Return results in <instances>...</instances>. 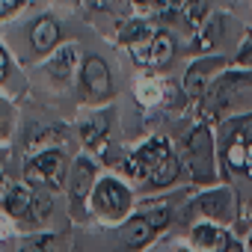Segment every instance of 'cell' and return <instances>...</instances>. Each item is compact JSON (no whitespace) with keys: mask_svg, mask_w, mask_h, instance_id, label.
<instances>
[{"mask_svg":"<svg viewBox=\"0 0 252 252\" xmlns=\"http://www.w3.org/2000/svg\"><path fill=\"white\" fill-rule=\"evenodd\" d=\"M181 163L190 172V178L199 184H208L214 178V137L208 128H196L190 134L184 155H181Z\"/></svg>","mask_w":252,"mask_h":252,"instance_id":"obj_1","label":"cell"},{"mask_svg":"<svg viewBox=\"0 0 252 252\" xmlns=\"http://www.w3.org/2000/svg\"><path fill=\"white\" fill-rule=\"evenodd\" d=\"M131 54L140 65H152V68H163L172 57H175V45L169 39V33H146L143 39H137L131 45Z\"/></svg>","mask_w":252,"mask_h":252,"instance_id":"obj_2","label":"cell"},{"mask_svg":"<svg viewBox=\"0 0 252 252\" xmlns=\"http://www.w3.org/2000/svg\"><path fill=\"white\" fill-rule=\"evenodd\" d=\"M63 169H65V158L60 152H42L27 163L24 175L36 187H63Z\"/></svg>","mask_w":252,"mask_h":252,"instance_id":"obj_3","label":"cell"},{"mask_svg":"<svg viewBox=\"0 0 252 252\" xmlns=\"http://www.w3.org/2000/svg\"><path fill=\"white\" fill-rule=\"evenodd\" d=\"M83 92L89 101H104L113 92V80H110V68L101 57H86L83 63Z\"/></svg>","mask_w":252,"mask_h":252,"instance_id":"obj_4","label":"cell"},{"mask_svg":"<svg viewBox=\"0 0 252 252\" xmlns=\"http://www.w3.org/2000/svg\"><path fill=\"white\" fill-rule=\"evenodd\" d=\"M92 202H95V208H98L104 217H122L125 211H128V205H131V196H128V190H125L119 181L107 178V181H101V184L95 187Z\"/></svg>","mask_w":252,"mask_h":252,"instance_id":"obj_5","label":"cell"},{"mask_svg":"<svg viewBox=\"0 0 252 252\" xmlns=\"http://www.w3.org/2000/svg\"><path fill=\"white\" fill-rule=\"evenodd\" d=\"M166 158H172V152H169V143L166 140H160V137H155V140H149L140 152H137V158L128 163V172L131 175H137V178H146L155 166H160Z\"/></svg>","mask_w":252,"mask_h":252,"instance_id":"obj_6","label":"cell"},{"mask_svg":"<svg viewBox=\"0 0 252 252\" xmlns=\"http://www.w3.org/2000/svg\"><path fill=\"white\" fill-rule=\"evenodd\" d=\"M222 65H225V60H199V63H193L190 71H187V77H184V92H187L190 98H202V95L208 92L211 74H214L217 68H222Z\"/></svg>","mask_w":252,"mask_h":252,"instance_id":"obj_7","label":"cell"},{"mask_svg":"<svg viewBox=\"0 0 252 252\" xmlns=\"http://www.w3.org/2000/svg\"><path fill=\"white\" fill-rule=\"evenodd\" d=\"M231 205H234V199H231L228 190H214V193H208L196 202V208L202 214L214 217V220H231Z\"/></svg>","mask_w":252,"mask_h":252,"instance_id":"obj_8","label":"cell"},{"mask_svg":"<svg viewBox=\"0 0 252 252\" xmlns=\"http://www.w3.org/2000/svg\"><path fill=\"white\" fill-rule=\"evenodd\" d=\"M193 243L202 249V252H228L231 249V240L225 231L214 228V225H196L193 228Z\"/></svg>","mask_w":252,"mask_h":252,"instance_id":"obj_9","label":"cell"},{"mask_svg":"<svg viewBox=\"0 0 252 252\" xmlns=\"http://www.w3.org/2000/svg\"><path fill=\"white\" fill-rule=\"evenodd\" d=\"M155 225L149 222V217L143 214V217H134L131 222H125V228H122V240L128 243V246H143V243H149L152 237H155Z\"/></svg>","mask_w":252,"mask_h":252,"instance_id":"obj_10","label":"cell"},{"mask_svg":"<svg viewBox=\"0 0 252 252\" xmlns=\"http://www.w3.org/2000/svg\"><path fill=\"white\" fill-rule=\"evenodd\" d=\"M54 45H60V27H57V21L54 18H39L36 24H33V48L39 51V54H45V51H51Z\"/></svg>","mask_w":252,"mask_h":252,"instance_id":"obj_11","label":"cell"},{"mask_svg":"<svg viewBox=\"0 0 252 252\" xmlns=\"http://www.w3.org/2000/svg\"><path fill=\"white\" fill-rule=\"evenodd\" d=\"M92 175H95V166H92L86 158H80V160L74 163V175H71V199H74L77 208L83 205V199H86V193H89Z\"/></svg>","mask_w":252,"mask_h":252,"instance_id":"obj_12","label":"cell"},{"mask_svg":"<svg viewBox=\"0 0 252 252\" xmlns=\"http://www.w3.org/2000/svg\"><path fill=\"white\" fill-rule=\"evenodd\" d=\"M3 205H6V211H9V214L24 217V214L33 208V196H30V190H27V187H9V193L3 196Z\"/></svg>","mask_w":252,"mask_h":252,"instance_id":"obj_13","label":"cell"},{"mask_svg":"<svg viewBox=\"0 0 252 252\" xmlns=\"http://www.w3.org/2000/svg\"><path fill=\"white\" fill-rule=\"evenodd\" d=\"M107 128H110L107 113H98V116H92V119L83 125V128H80V137H83V143H86V146H95V143H101V140H104Z\"/></svg>","mask_w":252,"mask_h":252,"instance_id":"obj_14","label":"cell"},{"mask_svg":"<svg viewBox=\"0 0 252 252\" xmlns=\"http://www.w3.org/2000/svg\"><path fill=\"white\" fill-rule=\"evenodd\" d=\"M74 57H77V54H74L71 45L60 48V54H57V57L51 60V65H48L51 74H54L57 80H68V77H71V68H74Z\"/></svg>","mask_w":252,"mask_h":252,"instance_id":"obj_15","label":"cell"},{"mask_svg":"<svg viewBox=\"0 0 252 252\" xmlns=\"http://www.w3.org/2000/svg\"><path fill=\"white\" fill-rule=\"evenodd\" d=\"M178 178V160L175 158H166L160 166H155L149 175H146V181L152 184V187H166V184H172Z\"/></svg>","mask_w":252,"mask_h":252,"instance_id":"obj_16","label":"cell"},{"mask_svg":"<svg viewBox=\"0 0 252 252\" xmlns=\"http://www.w3.org/2000/svg\"><path fill=\"white\" fill-rule=\"evenodd\" d=\"M63 140V128L57 125H42V128H33L27 137V149H39L42 143H60Z\"/></svg>","mask_w":252,"mask_h":252,"instance_id":"obj_17","label":"cell"},{"mask_svg":"<svg viewBox=\"0 0 252 252\" xmlns=\"http://www.w3.org/2000/svg\"><path fill=\"white\" fill-rule=\"evenodd\" d=\"M21 252H57V240L54 234H42V237H33L21 246Z\"/></svg>","mask_w":252,"mask_h":252,"instance_id":"obj_18","label":"cell"},{"mask_svg":"<svg viewBox=\"0 0 252 252\" xmlns=\"http://www.w3.org/2000/svg\"><path fill=\"white\" fill-rule=\"evenodd\" d=\"M184 9H187V21L193 27H199L205 21V15H208V0H187Z\"/></svg>","mask_w":252,"mask_h":252,"instance_id":"obj_19","label":"cell"},{"mask_svg":"<svg viewBox=\"0 0 252 252\" xmlns=\"http://www.w3.org/2000/svg\"><path fill=\"white\" fill-rule=\"evenodd\" d=\"M146 33H149V27H146L143 21H131L128 27L119 33V42H122V45H134V42H137V39H143Z\"/></svg>","mask_w":252,"mask_h":252,"instance_id":"obj_20","label":"cell"},{"mask_svg":"<svg viewBox=\"0 0 252 252\" xmlns=\"http://www.w3.org/2000/svg\"><path fill=\"white\" fill-rule=\"evenodd\" d=\"M86 6H92V9H107V12H119V15H125V12H128V6H131V0H86Z\"/></svg>","mask_w":252,"mask_h":252,"instance_id":"obj_21","label":"cell"},{"mask_svg":"<svg viewBox=\"0 0 252 252\" xmlns=\"http://www.w3.org/2000/svg\"><path fill=\"white\" fill-rule=\"evenodd\" d=\"M30 211H33V220L48 217V214H51V196H48V193H45V196H42V193L33 196V208H30Z\"/></svg>","mask_w":252,"mask_h":252,"instance_id":"obj_22","label":"cell"},{"mask_svg":"<svg viewBox=\"0 0 252 252\" xmlns=\"http://www.w3.org/2000/svg\"><path fill=\"white\" fill-rule=\"evenodd\" d=\"M146 217H149V222H152L155 228H163V225L169 222V208H166V205H163V208H152Z\"/></svg>","mask_w":252,"mask_h":252,"instance_id":"obj_23","label":"cell"},{"mask_svg":"<svg viewBox=\"0 0 252 252\" xmlns=\"http://www.w3.org/2000/svg\"><path fill=\"white\" fill-rule=\"evenodd\" d=\"M27 3V0H0V18H6L9 12H15V9H21Z\"/></svg>","mask_w":252,"mask_h":252,"instance_id":"obj_24","label":"cell"},{"mask_svg":"<svg viewBox=\"0 0 252 252\" xmlns=\"http://www.w3.org/2000/svg\"><path fill=\"white\" fill-rule=\"evenodd\" d=\"M6 68H9V57H6V51H0V80L6 77Z\"/></svg>","mask_w":252,"mask_h":252,"instance_id":"obj_25","label":"cell"},{"mask_svg":"<svg viewBox=\"0 0 252 252\" xmlns=\"http://www.w3.org/2000/svg\"><path fill=\"white\" fill-rule=\"evenodd\" d=\"M158 3L166 9H178V6H187V0H158Z\"/></svg>","mask_w":252,"mask_h":252,"instance_id":"obj_26","label":"cell"},{"mask_svg":"<svg viewBox=\"0 0 252 252\" xmlns=\"http://www.w3.org/2000/svg\"><path fill=\"white\" fill-rule=\"evenodd\" d=\"M237 63H240V65H252V48H249V51H243V54L237 57Z\"/></svg>","mask_w":252,"mask_h":252,"instance_id":"obj_27","label":"cell"},{"mask_svg":"<svg viewBox=\"0 0 252 252\" xmlns=\"http://www.w3.org/2000/svg\"><path fill=\"white\" fill-rule=\"evenodd\" d=\"M137 3H149V0H137Z\"/></svg>","mask_w":252,"mask_h":252,"instance_id":"obj_28","label":"cell"},{"mask_svg":"<svg viewBox=\"0 0 252 252\" xmlns=\"http://www.w3.org/2000/svg\"><path fill=\"white\" fill-rule=\"evenodd\" d=\"M0 184H3V175H0Z\"/></svg>","mask_w":252,"mask_h":252,"instance_id":"obj_29","label":"cell"},{"mask_svg":"<svg viewBox=\"0 0 252 252\" xmlns=\"http://www.w3.org/2000/svg\"><path fill=\"white\" fill-rule=\"evenodd\" d=\"M181 252H184V249H181Z\"/></svg>","mask_w":252,"mask_h":252,"instance_id":"obj_30","label":"cell"}]
</instances>
